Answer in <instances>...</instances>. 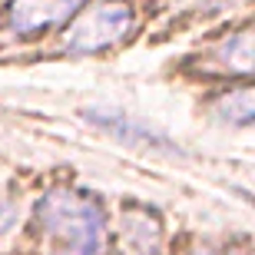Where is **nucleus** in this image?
Here are the masks:
<instances>
[{
    "instance_id": "f257e3e1",
    "label": "nucleus",
    "mask_w": 255,
    "mask_h": 255,
    "mask_svg": "<svg viewBox=\"0 0 255 255\" xmlns=\"http://www.w3.org/2000/svg\"><path fill=\"white\" fill-rule=\"evenodd\" d=\"M33 229L50 255H106L110 219L103 202L83 189H53L37 202Z\"/></svg>"
},
{
    "instance_id": "f03ea898",
    "label": "nucleus",
    "mask_w": 255,
    "mask_h": 255,
    "mask_svg": "<svg viewBox=\"0 0 255 255\" xmlns=\"http://www.w3.org/2000/svg\"><path fill=\"white\" fill-rule=\"evenodd\" d=\"M136 30L132 0H93L63 30V50L73 57H93L123 43Z\"/></svg>"
},
{
    "instance_id": "7ed1b4c3",
    "label": "nucleus",
    "mask_w": 255,
    "mask_h": 255,
    "mask_svg": "<svg viewBox=\"0 0 255 255\" xmlns=\"http://www.w3.org/2000/svg\"><path fill=\"white\" fill-rule=\"evenodd\" d=\"M86 3L90 0H10L0 17V33L13 43H30L66 27Z\"/></svg>"
}]
</instances>
